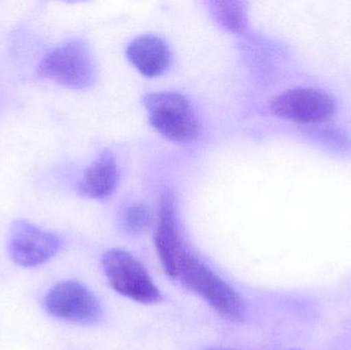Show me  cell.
<instances>
[{"label": "cell", "instance_id": "11", "mask_svg": "<svg viewBox=\"0 0 351 350\" xmlns=\"http://www.w3.org/2000/svg\"><path fill=\"white\" fill-rule=\"evenodd\" d=\"M208 10L217 23L235 34L245 32L249 24L247 4L243 1H210Z\"/></svg>", "mask_w": 351, "mask_h": 350}, {"label": "cell", "instance_id": "7", "mask_svg": "<svg viewBox=\"0 0 351 350\" xmlns=\"http://www.w3.org/2000/svg\"><path fill=\"white\" fill-rule=\"evenodd\" d=\"M276 116L301 123L329 121L336 112V103L330 95L311 88H296L276 96L270 103Z\"/></svg>", "mask_w": 351, "mask_h": 350}, {"label": "cell", "instance_id": "13", "mask_svg": "<svg viewBox=\"0 0 351 350\" xmlns=\"http://www.w3.org/2000/svg\"><path fill=\"white\" fill-rule=\"evenodd\" d=\"M212 350H226V349H212Z\"/></svg>", "mask_w": 351, "mask_h": 350}, {"label": "cell", "instance_id": "5", "mask_svg": "<svg viewBox=\"0 0 351 350\" xmlns=\"http://www.w3.org/2000/svg\"><path fill=\"white\" fill-rule=\"evenodd\" d=\"M45 308L49 316L76 325L96 324L102 316V308L96 296L75 281L53 286L45 295Z\"/></svg>", "mask_w": 351, "mask_h": 350}, {"label": "cell", "instance_id": "8", "mask_svg": "<svg viewBox=\"0 0 351 350\" xmlns=\"http://www.w3.org/2000/svg\"><path fill=\"white\" fill-rule=\"evenodd\" d=\"M154 244L165 273L171 279H177L180 259L186 249L180 230L175 197L170 193L160 199Z\"/></svg>", "mask_w": 351, "mask_h": 350}, {"label": "cell", "instance_id": "1", "mask_svg": "<svg viewBox=\"0 0 351 350\" xmlns=\"http://www.w3.org/2000/svg\"><path fill=\"white\" fill-rule=\"evenodd\" d=\"M177 279L224 318H243V303L237 292L189 250H185L180 259Z\"/></svg>", "mask_w": 351, "mask_h": 350}, {"label": "cell", "instance_id": "10", "mask_svg": "<svg viewBox=\"0 0 351 350\" xmlns=\"http://www.w3.org/2000/svg\"><path fill=\"white\" fill-rule=\"evenodd\" d=\"M119 183V170L114 156L104 151L86 168L78 184L80 197L90 199H106L114 192Z\"/></svg>", "mask_w": 351, "mask_h": 350}, {"label": "cell", "instance_id": "9", "mask_svg": "<svg viewBox=\"0 0 351 350\" xmlns=\"http://www.w3.org/2000/svg\"><path fill=\"white\" fill-rule=\"evenodd\" d=\"M130 63L146 77L162 75L172 64V53L166 41L156 35H141L127 47Z\"/></svg>", "mask_w": 351, "mask_h": 350}, {"label": "cell", "instance_id": "2", "mask_svg": "<svg viewBox=\"0 0 351 350\" xmlns=\"http://www.w3.org/2000/svg\"><path fill=\"white\" fill-rule=\"evenodd\" d=\"M37 75L72 90H86L95 82L96 64L86 42L73 39L47 53L37 66Z\"/></svg>", "mask_w": 351, "mask_h": 350}, {"label": "cell", "instance_id": "3", "mask_svg": "<svg viewBox=\"0 0 351 350\" xmlns=\"http://www.w3.org/2000/svg\"><path fill=\"white\" fill-rule=\"evenodd\" d=\"M150 125L167 139L190 144L199 135V121L191 103L173 92H152L144 98Z\"/></svg>", "mask_w": 351, "mask_h": 350}, {"label": "cell", "instance_id": "4", "mask_svg": "<svg viewBox=\"0 0 351 350\" xmlns=\"http://www.w3.org/2000/svg\"><path fill=\"white\" fill-rule=\"evenodd\" d=\"M105 277L114 291L141 304H156L162 294L143 265L127 251L111 249L102 258Z\"/></svg>", "mask_w": 351, "mask_h": 350}, {"label": "cell", "instance_id": "12", "mask_svg": "<svg viewBox=\"0 0 351 350\" xmlns=\"http://www.w3.org/2000/svg\"><path fill=\"white\" fill-rule=\"evenodd\" d=\"M150 223V214L143 205H133L125 210L123 224L125 229L131 234H139L148 227Z\"/></svg>", "mask_w": 351, "mask_h": 350}, {"label": "cell", "instance_id": "6", "mask_svg": "<svg viewBox=\"0 0 351 350\" xmlns=\"http://www.w3.org/2000/svg\"><path fill=\"white\" fill-rule=\"evenodd\" d=\"M61 245L57 234L40 229L24 220H16L10 226L8 253L19 266L45 264L58 254Z\"/></svg>", "mask_w": 351, "mask_h": 350}]
</instances>
